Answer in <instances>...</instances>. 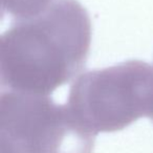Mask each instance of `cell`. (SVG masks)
Listing matches in <instances>:
<instances>
[{
	"mask_svg": "<svg viewBox=\"0 0 153 153\" xmlns=\"http://www.w3.org/2000/svg\"><path fill=\"white\" fill-rule=\"evenodd\" d=\"M90 43L85 7L76 0H55L41 13L15 20L1 35V86L49 97L83 69Z\"/></svg>",
	"mask_w": 153,
	"mask_h": 153,
	"instance_id": "cell-1",
	"label": "cell"
},
{
	"mask_svg": "<svg viewBox=\"0 0 153 153\" xmlns=\"http://www.w3.org/2000/svg\"><path fill=\"white\" fill-rule=\"evenodd\" d=\"M67 105L91 133L125 129L153 109V65L129 60L82 74L69 90Z\"/></svg>",
	"mask_w": 153,
	"mask_h": 153,
	"instance_id": "cell-2",
	"label": "cell"
},
{
	"mask_svg": "<svg viewBox=\"0 0 153 153\" xmlns=\"http://www.w3.org/2000/svg\"><path fill=\"white\" fill-rule=\"evenodd\" d=\"M96 136L48 96L3 91L0 153H92Z\"/></svg>",
	"mask_w": 153,
	"mask_h": 153,
	"instance_id": "cell-3",
	"label": "cell"
},
{
	"mask_svg": "<svg viewBox=\"0 0 153 153\" xmlns=\"http://www.w3.org/2000/svg\"><path fill=\"white\" fill-rule=\"evenodd\" d=\"M149 119H151L153 121V109H152V112H151V114H150V117Z\"/></svg>",
	"mask_w": 153,
	"mask_h": 153,
	"instance_id": "cell-5",
	"label": "cell"
},
{
	"mask_svg": "<svg viewBox=\"0 0 153 153\" xmlns=\"http://www.w3.org/2000/svg\"><path fill=\"white\" fill-rule=\"evenodd\" d=\"M55 0H1L2 14H9L15 20L26 19L44 11Z\"/></svg>",
	"mask_w": 153,
	"mask_h": 153,
	"instance_id": "cell-4",
	"label": "cell"
}]
</instances>
